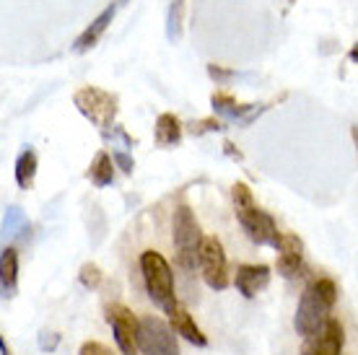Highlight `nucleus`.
<instances>
[{"label":"nucleus","mask_w":358,"mask_h":355,"mask_svg":"<svg viewBox=\"0 0 358 355\" xmlns=\"http://www.w3.org/2000/svg\"><path fill=\"white\" fill-rule=\"evenodd\" d=\"M345 345V329L335 317L324 324L314 338H306L301 345V355H341Z\"/></svg>","instance_id":"nucleus-10"},{"label":"nucleus","mask_w":358,"mask_h":355,"mask_svg":"<svg viewBox=\"0 0 358 355\" xmlns=\"http://www.w3.org/2000/svg\"><path fill=\"white\" fill-rule=\"evenodd\" d=\"M231 200H234V210H236V221L242 223L244 233L255 244H260V247H273L280 231H278L273 215L265 213L260 205L255 203L250 187L244 184V182H236L231 187Z\"/></svg>","instance_id":"nucleus-2"},{"label":"nucleus","mask_w":358,"mask_h":355,"mask_svg":"<svg viewBox=\"0 0 358 355\" xmlns=\"http://www.w3.org/2000/svg\"><path fill=\"white\" fill-rule=\"evenodd\" d=\"M112 159H115L117 169H122L125 174H133L135 161H133V156H130L127 151H112Z\"/></svg>","instance_id":"nucleus-22"},{"label":"nucleus","mask_w":358,"mask_h":355,"mask_svg":"<svg viewBox=\"0 0 358 355\" xmlns=\"http://www.w3.org/2000/svg\"><path fill=\"white\" fill-rule=\"evenodd\" d=\"M0 350H3V355H10L8 353V345H6V340H0Z\"/></svg>","instance_id":"nucleus-29"},{"label":"nucleus","mask_w":358,"mask_h":355,"mask_svg":"<svg viewBox=\"0 0 358 355\" xmlns=\"http://www.w3.org/2000/svg\"><path fill=\"white\" fill-rule=\"evenodd\" d=\"M169 324L179 338H185L187 342H192V345H197V347L208 345V338L203 335V329L197 327L195 319H192V314H189L185 306H179V303L174 306V311L169 314Z\"/></svg>","instance_id":"nucleus-12"},{"label":"nucleus","mask_w":358,"mask_h":355,"mask_svg":"<svg viewBox=\"0 0 358 355\" xmlns=\"http://www.w3.org/2000/svg\"><path fill=\"white\" fill-rule=\"evenodd\" d=\"M86 177L91 179V184L94 187L112 184V182H115V159H112L107 151H99L96 159L91 161L89 174H86Z\"/></svg>","instance_id":"nucleus-15"},{"label":"nucleus","mask_w":358,"mask_h":355,"mask_svg":"<svg viewBox=\"0 0 358 355\" xmlns=\"http://www.w3.org/2000/svg\"><path fill=\"white\" fill-rule=\"evenodd\" d=\"M73 104L101 133H109V127H115L120 99L112 91H104L99 89V86H83V89H78L73 94Z\"/></svg>","instance_id":"nucleus-5"},{"label":"nucleus","mask_w":358,"mask_h":355,"mask_svg":"<svg viewBox=\"0 0 358 355\" xmlns=\"http://www.w3.org/2000/svg\"><path fill=\"white\" fill-rule=\"evenodd\" d=\"M224 151L229 153V156H231V159L242 161V153H239V151H236V148H234V143H231V140H226V143H224Z\"/></svg>","instance_id":"nucleus-26"},{"label":"nucleus","mask_w":358,"mask_h":355,"mask_svg":"<svg viewBox=\"0 0 358 355\" xmlns=\"http://www.w3.org/2000/svg\"><path fill=\"white\" fill-rule=\"evenodd\" d=\"M34 177H36V153L31 148H27L16 159V184L21 189H31L34 187Z\"/></svg>","instance_id":"nucleus-17"},{"label":"nucleus","mask_w":358,"mask_h":355,"mask_svg":"<svg viewBox=\"0 0 358 355\" xmlns=\"http://www.w3.org/2000/svg\"><path fill=\"white\" fill-rule=\"evenodd\" d=\"M138 347H141V355H179L177 332L162 317L145 314L141 317Z\"/></svg>","instance_id":"nucleus-6"},{"label":"nucleus","mask_w":358,"mask_h":355,"mask_svg":"<svg viewBox=\"0 0 358 355\" xmlns=\"http://www.w3.org/2000/svg\"><path fill=\"white\" fill-rule=\"evenodd\" d=\"M78 355H115V353H112L107 345H101V342H94V340H91V342H83Z\"/></svg>","instance_id":"nucleus-23"},{"label":"nucleus","mask_w":358,"mask_h":355,"mask_svg":"<svg viewBox=\"0 0 358 355\" xmlns=\"http://www.w3.org/2000/svg\"><path fill=\"white\" fill-rule=\"evenodd\" d=\"M200 273L208 288L224 291L229 288V262H226L224 244L215 236H206L203 249H200Z\"/></svg>","instance_id":"nucleus-8"},{"label":"nucleus","mask_w":358,"mask_h":355,"mask_svg":"<svg viewBox=\"0 0 358 355\" xmlns=\"http://www.w3.org/2000/svg\"><path fill=\"white\" fill-rule=\"evenodd\" d=\"M171 239H174V249H177V265L182 270L192 273L195 267H200V249H203V231L197 223L195 213L189 205H179L171 218Z\"/></svg>","instance_id":"nucleus-3"},{"label":"nucleus","mask_w":358,"mask_h":355,"mask_svg":"<svg viewBox=\"0 0 358 355\" xmlns=\"http://www.w3.org/2000/svg\"><path fill=\"white\" fill-rule=\"evenodd\" d=\"M182 18H185V0H171L169 13H166V39L179 42L182 36Z\"/></svg>","instance_id":"nucleus-18"},{"label":"nucleus","mask_w":358,"mask_h":355,"mask_svg":"<svg viewBox=\"0 0 358 355\" xmlns=\"http://www.w3.org/2000/svg\"><path fill=\"white\" fill-rule=\"evenodd\" d=\"M16 283H18V254L16 249H3L0 254V288H3V296L10 298L16 296Z\"/></svg>","instance_id":"nucleus-14"},{"label":"nucleus","mask_w":358,"mask_h":355,"mask_svg":"<svg viewBox=\"0 0 358 355\" xmlns=\"http://www.w3.org/2000/svg\"><path fill=\"white\" fill-rule=\"evenodd\" d=\"M348 57H350V60H353V62H358V45H353V47H350Z\"/></svg>","instance_id":"nucleus-27"},{"label":"nucleus","mask_w":358,"mask_h":355,"mask_svg":"<svg viewBox=\"0 0 358 355\" xmlns=\"http://www.w3.org/2000/svg\"><path fill=\"white\" fill-rule=\"evenodd\" d=\"M120 3H127V0H120Z\"/></svg>","instance_id":"nucleus-30"},{"label":"nucleus","mask_w":358,"mask_h":355,"mask_svg":"<svg viewBox=\"0 0 358 355\" xmlns=\"http://www.w3.org/2000/svg\"><path fill=\"white\" fill-rule=\"evenodd\" d=\"M208 73H210V75H213V78H218V80L231 78V75H234L231 71H224V68H218V65H208Z\"/></svg>","instance_id":"nucleus-25"},{"label":"nucleus","mask_w":358,"mask_h":355,"mask_svg":"<svg viewBox=\"0 0 358 355\" xmlns=\"http://www.w3.org/2000/svg\"><path fill=\"white\" fill-rule=\"evenodd\" d=\"M101 270H99L94 262H86V265L81 267V273H78V280H81L83 288H89V291H94V288H99L101 285Z\"/></svg>","instance_id":"nucleus-19"},{"label":"nucleus","mask_w":358,"mask_h":355,"mask_svg":"<svg viewBox=\"0 0 358 355\" xmlns=\"http://www.w3.org/2000/svg\"><path fill=\"white\" fill-rule=\"evenodd\" d=\"M153 135H156V143H159L162 148H166V145H177V143L182 140V124H179V119L174 115L164 112V115H159V119H156V130H153Z\"/></svg>","instance_id":"nucleus-16"},{"label":"nucleus","mask_w":358,"mask_h":355,"mask_svg":"<svg viewBox=\"0 0 358 355\" xmlns=\"http://www.w3.org/2000/svg\"><path fill=\"white\" fill-rule=\"evenodd\" d=\"M273 249L278 252V273L280 275L288 277V280L304 275V241L296 233L280 231Z\"/></svg>","instance_id":"nucleus-9"},{"label":"nucleus","mask_w":358,"mask_h":355,"mask_svg":"<svg viewBox=\"0 0 358 355\" xmlns=\"http://www.w3.org/2000/svg\"><path fill=\"white\" fill-rule=\"evenodd\" d=\"M270 283V267L268 265H239L236 275H234V285L244 298H255V296L265 291Z\"/></svg>","instance_id":"nucleus-11"},{"label":"nucleus","mask_w":358,"mask_h":355,"mask_svg":"<svg viewBox=\"0 0 358 355\" xmlns=\"http://www.w3.org/2000/svg\"><path fill=\"white\" fill-rule=\"evenodd\" d=\"M226 124L221 122V119H215V117H208V119H192V122L187 124V130L192 135H206V133H218V130H224Z\"/></svg>","instance_id":"nucleus-20"},{"label":"nucleus","mask_w":358,"mask_h":355,"mask_svg":"<svg viewBox=\"0 0 358 355\" xmlns=\"http://www.w3.org/2000/svg\"><path fill=\"white\" fill-rule=\"evenodd\" d=\"M141 273H143L148 298L162 311L171 314L177 306V294H174V273L164 254H159L156 249H145L141 254Z\"/></svg>","instance_id":"nucleus-4"},{"label":"nucleus","mask_w":358,"mask_h":355,"mask_svg":"<svg viewBox=\"0 0 358 355\" xmlns=\"http://www.w3.org/2000/svg\"><path fill=\"white\" fill-rule=\"evenodd\" d=\"M57 342H60V335H55V332H42V335H39V347H42V350H55V347H57Z\"/></svg>","instance_id":"nucleus-24"},{"label":"nucleus","mask_w":358,"mask_h":355,"mask_svg":"<svg viewBox=\"0 0 358 355\" xmlns=\"http://www.w3.org/2000/svg\"><path fill=\"white\" fill-rule=\"evenodd\" d=\"M107 321L112 332H115L117 347L122 355H138V332H141V319L133 311L127 309L125 303H109L107 306Z\"/></svg>","instance_id":"nucleus-7"},{"label":"nucleus","mask_w":358,"mask_h":355,"mask_svg":"<svg viewBox=\"0 0 358 355\" xmlns=\"http://www.w3.org/2000/svg\"><path fill=\"white\" fill-rule=\"evenodd\" d=\"M350 133H353V140H356V151H358V124L350 127Z\"/></svg>","instance_id":"nucleus-28"},{"label":"nucleus","mask_w":358,"mask_h":355,"mask_svg":"<svg viewBox=\"0 0 358 355\" xmlns=\"http://www.w3.org/2000/svg\"><path fill=\"white\" fill-rule=\"evenodd\" d=\"M338 303V285L330 277H320L304 288L301 301L296 306L294 329L301 338H314L332 319V309Z\"/></svg>","instance_id":"nucleus-1"},{"label":"nucleus","mask_w":358,"mask_h":355,"mask_svg":"<svg viewBox=\"0 0 358 355\" xmlns=\"http://www.w3.org/2000/svg\"><path fill=\"white\" fill-rule=\"evenodd\" d=\"M112 18H115V6H109V8H104L101 13H99L94 21H91V27L83 31L78 39H76V45H73V50L76 52H89L91 47H96L99 36L107 31V27L112 24Z\"/></svg>","instance_id":"nucleus-13"},{"label":"nucleus","mask_w":358,"mask_h":355,"mask_svg":"<svg viewBox=\"0 0 358 355\" xmlns=\"http://www.w3.org/2000/svg\"><path fill=\"white\" fill-rule=\"evenodd\" d=\"M27 223V218H24V213L18 210V208H8L6 210V218H3V226H6V231L8 233H16L21 226Z\"/></svg>","instance_id":"nucleus-21"}]
</instances>
